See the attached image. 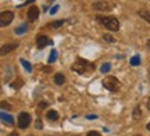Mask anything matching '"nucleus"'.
<instances>
[{"mask_svg": "<svg viewBox=\"0 0 150 136\" xmlns=\"http://www.w3.org/2000/svg\"><path fill=\"white\" fill-rule=\"evenodd\" d=\"M71 68H72L75 72L85 75V74H89V72H92V71L95 70V66H93L92 63H89V61L82 60V58H78V60H76V63H75Z\"/></svg>", "mask_w": 150, "mask_h": 136, "instance_id": "f257e3e1", "label": "nucleus"}, {"mask_svg": "<svg viewBox=\"0 0 150 136\" xmlns=\"http://www.w3.org/2000/svg\"><path fill=\"white\" fill-rule=\"evenodd\" d=\"M103 86L106 87L107 90H110V92H115V90L120 89L121 83H120V81H118L117 78H114V76H106V78L103 79Z\"/></svg>", "mask_w": 150, "mask_h": 136, "instance_id": "f03ea898", "label": "nucleus"}, {"mask_svg": "<svg viewBox=\"0 0 150 136\" xmlns=\"http://www.w3.org/2000/svg\"><path fill=\"white\" fill-rule=\"evenodd\" d=\"M99 20L110 31H118V28H120L117 18H114V17H99Z\"/></svg>", "mask_w": 150, "mask_h": 136, "instance_id": "7ed1b4c3", "label": "nucleus"}, {"mask_svg": "<svg viewBox=\"0 0 150 136\" xmlns=\"http://www.w3.org/2000/svg\"><path fill=\"white\" fill-rule=\"evenodd\" d=\"M29 124H31V115L28 114V113H21V114L18 115V126L21 129L28 128Z\"/></svg>", "mask_w": 150, "mask_h": 136, "instance_id": "20e7f679", "label": "nucleus"}, {"mask_svg": "<svg viewBox=\"0 0 150 136\" xmlns=\"http://www.w3.org/2000/svg\"><path fill=\"white\" fill-rule=\"evenodd\" d=\"M14 18V14L11 11H3L0 16V27H7Z\"/></svg>", "mask_w": 150, "mask_h": 136, "instance_id": "39448f33", "label": "nucleus"}, {"mask_svg": "<svg viewBox=\"0 0 150 136\" xmlns=\"http://www.w3.org/2000/svg\"><path fill=\"white\" fill-rule=\"evenodd\" d=\"M36 43H38V47H40V49H42V47L47 46V44H52L53 42H52L47 36L42 35V36H38V38H36Z\"/></svg>", "mask_w": 150, "mask_h": 136, "instance_id": "423d86ee", "label": "nucleus"}, {"mask_svg": "<svg viewBox=\"0 0 150 136\" xmlns=\"http://www.w3.org/2000/svg\"><path fill=\"white\" fill-rule=\"evenodd\" d=\"M93 6H95V8H97V10H111L112 8V4L111 3H107V1H96Z\"/></svg>", "mask_w": 150, "mask_h": 136, "instance_id": "0eeeda50", "label": "nucleus"}, {"mask_svg": "<svg viewBox=\"0 0 150 136\" xmlns=\"http://www.w3.org/2000/svg\"><path fill=\"white\" fill-rule=\"evenodd\" d=\"M38 17H39V8L33 6V7H31L29 11H28V20H29V21H35Z\"/></svg>", "mask_w": 150, "mask_h": 136, "instance_id": "6e6552de", "label": "nucleus"}, {"mask_svg": "<svg viewBox=\"0 0 150 136\" xmlns=\"http://www.w3.org/2000/svg\"><path fill=\"white\" fill-rule=\"evenodd\" d=\"M16 47H17V43H13V44H7V46H3V47H1V54L10 53L11 50H14Z\"/></svg>", "mask_w": 150, "mask_h": 136, "instance_id": "1a4fd4ad", "label": "nucleus"}, {"mask_svg": "<svg viewBox=\"0 0 150 136\" xmlns=\"http://www.w3.org/2000/svg\"><path fill=\"white\" fill-rule=\"evenodd\" d=\"M54 82H56V85H63L65 82V78L63 74H56L54 75Z\"/></svg>", "mask_w": 150, "mask_h": 136, "instance_id": "9d476101", "label": "nucleus"}, {"mask_svg": "<svg viewBox=\"0 0 150 136\" xmlns=\"http://www.w3.org/2000/svg\"><path fill=\"white\" fill-rule=\"evenodd\" d=\"M1 118H3V122L8 124V125H13V124H14V121H13V117H11V115H7L6 113H1Z\"/></svg>", "mask_w": 150, "mask_h": 136, "instance_id": "9b49d317", "label": "nucleus"}, {"mask_svg": "<svg viewBox=\"0 0 150 136\" xmlns=\"http://www.w3.org/2000/svg\"><path fill=\"white\" fill-rule=\"evenodd\" d=\"M47 118L50 121H57V120H59V114H57V111H54V110L49 111V113H47Z\"/></svg>", "mask_w": 150, "mask_h": 136, "instance_id": "f8f14e48", "label": "nucleus"}, {"mask_svg": "<svg viewBox=\"0 0 150 136\" xmlns=\"http://www.w3.org/2000/svg\"><path fill=\"white\" fill-rule=\"evenodd\" d=\"M139 14H140V17H142V18H145L146 21L147 22H150V11H139Z\"/></svg>", "mask_w": 150, "mask_h": 136, "instance_id": "ddd939ff", "label": "nucleus"}, {"mask_svg": "<svg viewBox=\"0 0 150 136\" xmlns=\"http://www.w3.org/2000/svg\"><path fill=\"white\" fill-rule=\"evenodd\" d=\"M20 63H21L22 67H24V68H25L27 71H31V70H32V67H31V64H29L28 61H25L24 58H21V60H20Z\"/></svg>", "mask_w": 150, "mask_h": 136, "instance_id": "4468645a", "label": "nucleus"}, {"mask_svg": "<svg viewBox=\"0 0 150 136\" xmlns=\"http://www.w3.org/2000/svg\"><path fill=\"white\" fill-rule=\"evenodd\" d=\"M56 58H57V51H56V50H52L50 57H49V63H50V64H52V63H54V61H56Z\"/></svg>", "mask_w": 150, "mask_h": 136, "instance_id": "2eb2a0df", "label": "nucleus"}, {"mask_svg": "<svg viewBox=\"0 0 150 136\" xmlns=\"http://www.w3.org/2000/svg\"><path fill=\"white\" fill-rule=\"evenodd\" d=\"M140 115H142V113H140L139 107H135V110H134V120H139Z\"/></svg>", "mask_w": 150, "mask_h": 136, "instance_id": "dca6fc26", "label": "nucleus"}, {"mask_svg": "<svg viewBox=\"0 0 150 136\" xmlns=\"http://www.w3.org/2000/svg\"><path fill=\"white\" fill-rule=\"evenodd\" d=\"M131 64H132V66H139V64H140V57H139V56H135V57H132Z\"/></svg>", "mask_w": 150, "mask_h": 136, "instance_id": "f3484780", "label": "nucleus"}, {"mask_svg": "<svg viewBox=\"0 0 150 136\" xmlns=\"http://www.w3.org/2000/svg\"><path fill=\"white\" fill-rule=\"evenodd\" d=\"M25 31H27V25H22V27L17 28V29H16V33H24Z\"/></svg>", "mask_w": 150, "mask_h": 136, "instance_id": "a211bd4d", "label": "nucleus"}, {"mask_svg": "<svg viewBox=\"0 0 150 136\" xmlns=\"http://www.w3.org/2000/svg\"><path fill=\"white\" fill-rule=\"evenodd\" d=\"M103 38H104V40H106V42H110V43H112V42H114V38H112L111 35H107V33H106Z\"/></svg>", "mask_w": 150, "mask_h": 136, "instance_id": "6ab92c4d", "label": "nucleus"}, {"mask_svg": "<svg viewBox=\"0 0 150 136\" xmlns=\"http://www.w3.org/2000/svg\"><path fill=\"white\" fill-rule=\"evenodd\" d=\"M21 86H22V81H16L13 83V87H14V89H20Z\"/></svg>", "mask_w": 150, "mask_h": 136, "instance_id": "aec40b11", "label": "nucleus"}, {"mask_svg": "<svg viewBox=\"0 0 150 136\" xmlns=\"http://www.w3.org/2000/svg\"><path fill=\"white\" fill-rule=\"evenodd\" d=\"M100 71H102V72H108V71H110V64H104V66L100 68Z\"/></svg>", "mask_w": 150, "mask_h": 136, "instance_id": "412c9836", "label": "nucleus"}, {"mask_svg": "<svg viewBox=\"0 0 150 136\" xmlns=\"http://www.w3.org/2000/svg\"><path fill=\"white\" fill-rule=\"evenodd\" d=\"M42 126H43L42 121H40V120H38V121H36V128H38V129H40V128H42Z\"/></svg>", "mask_w": 150, "mask_h": 136, "instance_id": "4be33fe9", "label": "nucleus"}, {"mask_svg": "<svg viewBox=\"0 0 150 136\" xmlns=\"http://www.w3.org/2000/svg\"><path fill=\"white\" fill-rule=\"evenodd\" d=\"M86 136H100V133L99 132H89Z\"/></svg>", "mask_w": 150, "mask_h": 136, "instance_id": "5701e85b", "label": "nucleus"}, {"mask_svg": "<svg viewBox=\"0 0 150 136\" xmlns=\"http://www.w3.org/2000/svg\"><path fill=\"white\" fill-rule=\"evenodd\" d=\"M1 107H3V109H7V110H10V109H11V107H10V104L4 103V101H3V103H1Z\"/></svg>", "mask_w": 150, "mask_h": 136, "instance_id": "b1692460", "label": "nucleus"}, {"mask_svg": "<svg viewBox=\"0 0 150 136\" xmlns=\"http://www.w3.org/2000/svg\"><path fill=\"white\" fill-rule=\"evenodd\" d=\"M46 106H47V103L42 101V103H39V109H46Z\"/></svg>", "mask_w": 150, "mask_h": 136, "instance_id": "393cba45", "label": "nucleus"}, {"mask_svg": "<svg viewBox=\"0 0 150 136\" xmlns=\"http://www.w3.org/2000/svg\"><path fill=\"white\" fill-rule=\"evenodd\" d=\"M57 10H59V6H54V8H53V10H50V13H52V14H56V13H57Z\"/></svg>", "mask_w": 150, "mask_h": 136, "instance_id": "a878e982", "label": "nucleus"}, {"mask_svg": "<svg viewBox=\"0 0 150 136\" xmlns=\"http://www.w3.org/2000/svg\"><path fill=\"white\" fill-rule=\"evenodd\" d=\"M61 24H63V21H57V22H54L53 24V27H60Z\"/></svg>", "mask_w": 150, "mask_h": 136, "instance_id": "bb28decb", "label": "nucleus"}, {"mask_svg": "<svg viewBox=\"0 0 150 136\" xmlns=\"http://www.w3.org/2000/svg\"><path fill=\"white\" fill-rule=\"evenodd\" d=\"M8 136H18V133H17V132H13V133H10Z\"/></svg>", "mask_w": 150, "mask_h": 136, "instance_id": "cd10ccee", "label": "nucleus"}, {"mask_svg": "<svg viewBox=\"0 0 150 136\" xmlns=\"http://www.w3.org/2000/svg\"><path fill=\"white\" fill-rule=\"evenodd\" d=\"M147 109L150 110V97H149V100H147Z\"/></svg>", "mask_w": 150, "mask_h": 136, "instance_id": "c85d7f7f", "label": "nucleus"}, {"mask_svg": "<svg viewBox=\"0 0 150 136\" xmlns=\"http://www.w3.org/2000/svg\"><path fill=\"white\" fill-rule=\"evenodd\" d=\"M147 129H149V131H150V122H149V124H147Z\"/></svg>", "mask_w": 150, "mask_h": 136, "instance_id": "c756f323", "label": "nucleus"}, {"mask_svg": "<svg viewBox=\"0 0 150 136\" xmlns=\"http://www.w3.org/2000/svg\"><path fill=\"white\" fill-rule=\"evenodd\" d=\"M147 46H149V49H150V39H149V42H147Z\"/></svg>", "mask_w": 150, "mask_h": 136, "instance_id": "7c9ffc66", "label": "nucleus"}, {"mask_svg": "<svg viewBox=\"0 0 150 136\" xmlns=\"http://www.w3.org/2000/svg\"><path fill=\"white\" fill-rule=\"evenodd\" d=\"M136 136H139V135H136Z\"/></svg>", "mask_w": 150, "mask_h": 136, "instance_id": "2f4dec72", "label": "nucleus"}]
</instances>
